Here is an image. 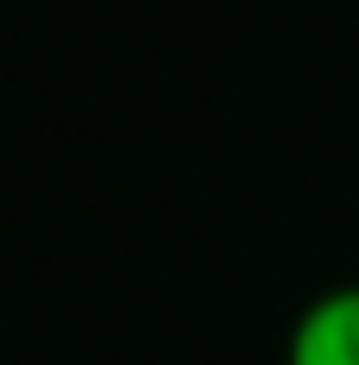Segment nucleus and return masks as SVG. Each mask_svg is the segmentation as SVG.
<instances>
[{"instance_id":"1","label":"nucleus","mask_w":359,"mask_h":365,"mask_svg":"<svg viewBox=\"0 0 359 365\" xmlns=\"http://www.w3.org/2000/svg\"><path fill=\"white\" fill-rule=\"evenodd\" d=\"M289 365H359V282L321 295L295 334H289Z\"/></svg>"}]
</instances>
